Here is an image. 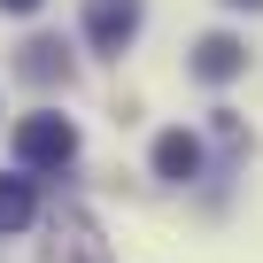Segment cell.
I'll return each mask as SVG.
<instances>
[{
  "mask_svg": "<svg viewBox=\"0 0 263 263\" xmlns=\"http://www.w3.org/2000/svg\"><path fill=\"white\" fill-rule=\"evenodd\" d=\"M62 163H78V124L62 108H31L16 124V171H62Z\"/></svg>",
  "mask_w": 263,
  "mask_h": 263,
  "instance_id": "cell-1",
  "label": "cell"
},
{
  "mask_svg": "<svg viewBox=\"0 0 263 263\" xmlns=\"http://www.w3.org/2000/svg\"><path fill=\"white\" fill-rule=\"evenodd\" d=\"M140 24H147L140 0H85V47L93 54H124L140 39Z\"/></svg>",
  "mask_w": 263,
  "mask_h": 263,
  "instance_id": "cell-2",
  "label": "cell"
},
{
  "mask_svg": "<svg viewBox=\"0 0 263 263\" xmlns=\"http://www.w3.org/2000/svg\"><path fill=\"white\" fill-rule=\"evenodd\" d=\"M248 70V47L232 39V31H209V39H194V78L201 85H232Z\"/></svg>",
  "mask_w": 263,
  "mask_h": 263,
  "instance_id": "cell-3",
  "label": "cell"
},
{
  "mask_svg": "<svg viewBox=\"0 0 263 263\" xmlns=\"http://www.w3.org/2000/svg\"><path fill=\"white\" fill-rule=\"evenodd\" d=\"M16 78H31V85H70V47H62L54 31L24 39V47H16Z\"/></svg>",
  "mask_w": 263,
  "mask_h": 263,
  "instance_id": "cell-4",
  "label": "cell"
},
{
  "mask_svg": "<svg viewBox=\"0 0 263 263\" xmlns=\"http://www.w3.org/2000/svg\"><path fill=\"white\" fill-rule=\"evenodd\" d=\"M54 263H108V248H101V232H93L85 209H62V224H54Z\"/></svg>",
  "mask_w": 263,
  "mask_h": 263,
  "instance_id": "cell-5",
  "label": "cell"
},
{
  "mask_svg": "<svg viewBox=\"0 0 263 263\" xmlns=\"http://www.w3.org/2000/svg\"><path fill=\"white\" fill-rule=\"evenodd\" d=\"M155 178H171V186H186V178H201V140H194V132H163V140H155Z\"/></svg>",
  "mask_w": 263,
  "mask_h": 263,
  "instance_id": "cell-6",
  "label": "cell"
},
{
  "mask_svg": "<svg viewBox=\"0 0 263 263\" xmlns=\"http://www.w3.org/2000/svg\"><path fill=\"white\" fill-rule=\"evenodd\" d=\"M39 217V194H31V171H16V178H0V232H24Z\"/></svg>",
  "mask_w": 263,
  "mask_h": 263,
  "instance_id": "cell-7",
  "label": "cell"
},
{
  "mask_svg": "<svg viewBox=\"0 0 263 263\" xmlns=\"http://www.w3.org/2000/svg\"><path fill=\"white\" fill-rule=\"evenodd\" d=\"M47 0H0V16H39Z\"/></svg>",
  "mask_w": 263,
  "mask_h": 263,
  "instance_id": "cell-8",
  "label": "cell"
},
{
  "mask_svg": "<svg viewBox=\"0 0 263 263\" xmlns=\"http://www.w3.org/2000/svg\"><path fill=\"white\" fill-rule=\"evenodd\" d=\"M224 8H263V0H224Z\"/></svg>",
  "mask_w": 263,
  "mask_h": 263,
  "instance_id": "cell-9",
  "label": "cell"
}]
</instances>
